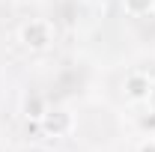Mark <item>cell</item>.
<instances>
[{
  "mask_svg": "<svg viewBox=\"0 0 155 152\" xmlns=\"http://www.w3.org/2000/svg\"><path fill=\"white\" fill-rule=\"evenodd\" d=\"M137 152H155V134H146V137L137 143Z\"/></svg>",
  "mask_w": 155,
  "mask_h": 152,
  "instance_id": "cell-7",
  "label": "cell"
},
{
  "mask_svg": "<svg viewBox=\"0 0 155 152\" xmlns=\"http://www.w3.org/2000/svg\"><path fill=\"white\" fill-rule=\"evenodd\" d=\"M21 45L27 48V51H48L51 45H54V36H57V27H54V21L48 18H30L24 27H21Z\"/></svg>",
  "mask_w": 155,
  "mask_h": 152,
  "instance_id": "cell-1",
  "label": "cell"
},
{
  "mask_svg": "<svg viewBox=\"0 0 155 152\" xmlns=\"http://www.w3.org/2000/svg\"><path fill=\"white\" fill-rule=\"evenodd\" d=\"M137 125H140V131H143V134H155V111L143 114L140 119H137Z\"/></svg>",
  "mask_w": 155,
  "mask_h": 152,
  "instance_id": "cell-6",
  "label": "cell"
},
{
  "mask_svg": "<svg viewBox=\"0 0 155 152\" xmlns=\"http://www.w3.org/2000/svg\"><path fill=\"white\" fill-rule=\"evenodd\" d=\"M122 9L131 18H143V15L155 12V0H122Z\"/></svg>",
  "mask_w": 155,
  "mask_h": 152,
  "instance_id": "cell-5",
  "label": "cell"
},
{
  "mask_svg": "<svg viewBox=\"0 0 155 152\" xmlns=\"http://www.w3.org/2000/svg\"><path fill=\"white\" fill-rule=\"evenodd\" d=\"M75 114L66 111V107H48L45 116L39 119V128L48 134V137H69L75 131Z\"/></svg>",
  "mask_w": 155,
  "mask_h": 152,
  "instance_id": "cell-2",
  "label": "cell"
},
{
  "mask_svg": "<svg viewBox=\"0 0 155 152\" xmlns=\"http://www.w3.org/2000/svg\"><path fill=\"white\" fill-rule=\"evenodd\" d=\"M146 104H149V111H155V81H152V87H149V95H146Z\"/></svg>",
  "mask_w": 155,
  "mask_h": 152,
  "instance_id": "cell-8",
  "label": "cell"
},
{
  "mask_svg": "<svg viewBox=\"0 0 155 152\" xmlns=\"http://www.w3.org/2000/svg\"><path fill=\"white\" fill-rule=\"evenodd\" d=\"M45 111H48V101H45V95H42V93H30V95H24L21 114L27 116L30 122H39V119L45 116Z\"/></svg>",
  "mask_w": 155,
  "mask_h": 152,
  "instance_id": "cell-4",
  "label": "cell"
},
{
  "mask_svg": "<svg viewBox=\"0 0 155 152\" xmlns=\"http://www.w3.org/2000/svg\"><path fill=\"white\" fill-rule=\"evenodd\" d=\"M149 87H152V78L146 75V72H131V75H125V84H122L125 98L134 101V104H137V101H146Z\"/></svg>",
  "mask_w": 155,
  "mask_h": 152,
  "instance_id": "cell-3",
  "label": "cell"
}]
</instances>
